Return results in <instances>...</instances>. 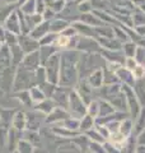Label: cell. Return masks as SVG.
<instances>
[{"instance_id": "cell-46", "label": "cell", "mask_w": 145, "mask_h": 153, "mask_svg": "<svg viewBox=\"0 0 145 153\" xmlns=\"http://www.w3.org/2000/svg\"><path fill=\"white\" fill-rule=\"evenodd\" d=\"M130 1H131V4L134 5L135 9H139L145 3V0H130Z\"/></svg>"}, {"instance_id": "cell-14", "label": "cell", "mask_w": 145, "mask_h": 153, "mask_svg": "<svg viewBox=\"0 0 145 153\" xmlns=\"http://www.w3.org/2000/svg\"><path fill=\"white\" fill-rule=\"evenodd\" d=\"M70 26V22L61 17H56L55 19H52L50 22V32H54L56 35L62 33L67 27Z\"/></svg>"}, {"instance_id": "cell-17", "label": "cell", "mask_w": 145, "mask_h": 153, "mask_svg": "<svg viewBox=\"0 0 145 153\" xmlns=\"http://www.w3.org/2000/svg\"><path fill=\"white\" fill-rule=\"evenodd\" d=\"M78 21H80L81 23H84V25H88V26H90V27H93V28L104 25V23L101 22V19L97 17L93 12L88 13V14H79Z\"/></svg>"}, {"instance_id": "cell-50", "label": "cell", "mask_w": 145, "mask_h": 153, "mask_svg": "<svg viewBox=\"0 0 145 153\" xmlns=\"http://www.w3.org/2000/svg\"><path fill=\"white\" fill-rule=\"evenodd\" d=\"M81 1H84V0H74L75 4H79V3H81Z\"/></svg>"}, {"instance_id": "cell-29", "label": "cell", "mask_w": 145, "mask_h": 153, "mask_svg": "<svg viewBox=\"0 0 145 153\" xmlns=\"http://www.w3.org/2000/svg\"><path fill=\"white\" fill-rule=\"evenodd\" d=\"M76 12H78L79 14H88V13L93 12L90 0H84V1L76 4Z\"/></svg>"}, {"instance_id": "cell-18", "label": "cell", "mask_w": 145, "mask_h": 153, "mask_svg": "<svg viewBox=\"0 0 145 153\" xmlns=\"http://www.w3.org/2000/svg\"><path fill=\"white\" fill-rule=\"evenodd\" d=\"M94 33H95V37L115 38L113 26H111V25H103L99 27H94Z\"/></svg>"}, {"instance_id": "cell-19", "label": "cell", "mask_w": 145, "mask_h": 153, "mask_svg": "<svg viewBox=\"0 0 145 153\" xmlns=\"http://www.w3.org/2000/svg\"><path fill=\"white\" fill-rule=\"evenodd\" d=\"M102 69H103V85H112V84H118L120 83V80H118L115 71L109 70L104 64L102 66Z\"/></svg>"}, {"instance_id": "cell-16", "label": "cell", "mask_w": 145, "mask_h": 153, "mask_svg": "<svg viewBox=\"0 0 145 153\" xmlns=\"http://www.w3.org/2000/svg\"><path fill=\"white\" fill-rule=\"evenodd\" d=\"M9 51H10L12 65L14 66V68H17V66H19L22 64V60H23V57L26 54L23 52V50L21 49V46H19L18 44L9 46Z\"/></svg>"}, {"instance_id": "cell-38", "label": "cell", "mask_w": 145, "mask_h": 153, "mask_svg": "<svg viewBox=\"0 0 145 153\" xmlns=\"http://www.w3.org/2000/svg\"><path fill=\"white\" fill-rule=\"evenodd\" d=\"M16 44H18V36L14 35V33H12V32L7 31V33H5V45L12 46V45H16Z\"/></svg>"}, {"instance_id": "cell-10", "label": "cell", "mask_w": 145, "mask_h": 153, "mask_svg": "<svg viewBox=\"0 0 145 153\" xmlns=\"http://www.w3.org/2000/svg\"><path fill=\"white\" fill-rule=\"evenodd\" d=\"M70 25L75 28L76 33L81 37H93L95 38V33H94V28L90 27L88 25H84L80 21H72Z\"/></svg>"}, {"instance_id": "cell-5", "label": "cell", "mask_w": 145, "mask_h": 153, "mask_svg": "<svg viewBox=\"0 0 145 153\" xmlns=\"http://www.w3.org/2000/svg\"><path fill=\"white\" fill-rule=\"evenodd\" d=\"M18 45L21 46L24 54H31L40 50V42L35 38H32L30 35H19L18 36Z\"/></svg>"}, {"instance_id": "cell-51", "label": "cell", "mask_w": 145, "mask_h": 153, "mask_svg": "<svg viewBox=\"0 0 145 153\" xmlns=\"http://www.w3.org/2000/svg\"><path fill=\"white\" fill-rule=\"evenodd\" d=\"M65 1H66V3H72L74 0H65Z\"/></svg>"}, {"instance_id": "cell-13", "label": "cell", "mask_w": 145, "mask_h": 153, "mask_svg": "<svg viewBox=\"0 0 145 153\" xmlns=\"http://www.w3.org/2000/svg\"><path fill=\"white\" fill-rule=\"evenodd\" d=\"M85 80L92 88H97V89L101 88L103 85V69L97 68Z\"/></svg>"}, {"instance_id": "cell-31", "label": "cell", "mask_w": 145, "mask_h": 153, "mask_svg": "<svg viewBox=\"0 0 145 153\" xmlns=\"http://www.w3.org/2000/svg\"><path fill=\"white\" fill-rule=\"evenodd\" d=\"M65 7H66V1H65V0H55V1H52V4L48 8H51L52 10H54L57 16H59V14H61L62 12H64Z\"/></svg>"}, {"instance_id": "cell-23", "label": "cell", "mask_w": 145, "mask_h": 153, "mask_svg": "<svg viewBox=\"0 0 145 153\" xmlns=\"http://www.w3.org/2000/svg\"><path fill=\"white\" fill-rule=\"evenodd\" d=\"M138 44L134 41H127L125 42V44H122V49H121V51H122V54L125 57H135V52H136V49H138Z\"/></svg>"}, {"instance_id": "cell-33", "label": "cell", "mask_w": 145, "mask_h": 153, "mask_svg": "<svg viewBox=\"0 0 145 153\" xmlns=\"http://www.w3.org/2000/svg\"><path fill=\"white\" fill-rule=\"evenodd\" d=\"M35 79L37 80L38 83H41V84H43L45 82H47L46 71H45V68H43V66H40L38 69L35 70Z\"/></svg>"}, {"instance_id": "cell-3", "label": "cell", "mask_w": 145, "mask_h": 153, "mask_svg": "<svg viewBox=\"0 0 145 153\" xmlns=\"http://www.w3.org/2000/svg\"><path fill=\"white\" fill-rule=\"evenodd\" d=\"M45 71L47 76V82H50L51 84H59L60 80V68H61V54L56 52L48 59L45 65Z\"/></svg>"}, {"instance_id": "cell-25", "label": "cell", "mask_w": 145, "mask_h": 153, "mask_svg": "<svg viewBox=\"0 0 145 153\" xmlns=\"http://www.w3.org/2000/svg\"><path fill=\"white\" fill-rule=\"evenodd\" d=\"M131 19H132V26H145V13H143L140 9H135L131 13Z\"/></svg>"}, {"instance_id": "cell-44", "label": "cell", "mask_w": 145, "mask_h": 153, "mask_svg": "<svg viewBox=\"0 0 145 153\" xmlns=\"http://www.w3.org/2000/svg\"><path fill=\"white\" fill-rule=\"evenodd\" d=\"M134 31L136 32V35L141 38H145V26H138V27H134Z\"/></svg>"}, {"instance_id": "cell-7", "label": "cell", "mask_w": 145, "mask_h": 153, "mask_svg": "<svg viewBox=\"0 0 145 153\" xmlns=\"http://www.w3.org/2000/svg\"><path fill=\"white\" fill-rule=\"evenodd\" d=\"M22 66H24L26 69L35 71L36 69H38L40 66H42L41 64V57H40V51H35L31 52V54H26L22 60Z\"/></svg>"}, {"instance_id": "cell-8", "label": "cell", "mask_w": 145, "mask_h": 153, "mask_svg": "<svg viewBox=\"0 0 145 153\" xmlns=\"http://www.w3.org/2000/svg\"><path fill=\"white\" fill-rule=\"evenodd\" d=\"M99 55L103 60H106V63H115V64H121L124 66L125 59L122 51H113V50H104L101 49Z\"/></svg>"}, {"instance_id": "cell-49", "label": "cell", "mask_w": 145, "mask_h": 153, "mask_svg": "<svg viewBox=\"0 0 145 153\" xmlns=\"http://www.w3.org/2000/svg\"><path fill=\"white\" fill-rule=\"evenodd\" d=\"M139 9H140V10H141L143 13H145V3H144V4H143V5H141V7H140Z\"/></svg>"}, {"instance_id": "cell-12", "label": "cell", "mask_w": 145, "mask_h": 153, "mask_svg": "<svg viewBox=\"0 0 145 153\" xmlns=\"http://www.w3.org/2000/svg\"><path fill=\"white\" fill-rule=\"evenodd\" d=\"M12 65V57H10V51H9V46L4 44L0 49V74Z\"/></svg>"}, {"instance_id": "cell-6", "label": "cell", "mask_w": 145, "mask_h": 153, "mask_svg": "<svg viewBox=\"0 0 145 153\" xmlns=\"http://www.w3.org/2000/svg\"><path fill=\"white\" fill-rule=\"evenodd\" d=\"M3 27L5 28V31H8V32H12L17 36L21 35V23H19V17H18L17 9L13 10L7 17V19L3 23Z\"/></svg>"}, {"instance_id": "cell-48", "label": "cell", "mask_w": 145, "mask_h": 153, "mask_svg": "<svg viewBox=\"0 0 145 153\" xmlns=\"http://www.w3.org/2000/svg\"><path fill=\"white\" fill-rule=\"evenodd\" d=\"M27 1H28V0H18V1H17V8L22 7L23 4H24V3H27Z\"/></svg>"}, {"instance_id": "cell-41", "label": "cell", "mask_w": 145, "mask_h": 153, "mask_svg": "<svg viewBox=\"0 0 145 153\" xmlns=\"http://www.w3.org/2000/svg\"><path fill=\"white\" fill-rule=\"evenodd\" d=\"M60 35H64V36H66L67 38H72V37H75V36H78V33H76V31H75V28L72 27L71 25L66 28V30L62 32V33H60Z\"/></svg>"}, {"instance_id": "cell-24", "label": "cell", "mask_w": 145, "mask_h": 153, "mask_svg": "<svg viewBox=\"0 0 145 153\" xmlns=\"http://www.w3.org/2000/svg\"><path fill=\"white\" fill-rule=\"evenodd\" d=\"M94 12H108L111 9L108 0H90Z\"/></svg>"}, {"instance_id": "cell-20", "label": "cell", "mask_w": 145, "mask_h": 153, "mask_svg": "<svg viewBox=\"0 0 145 153\" xmlns=\"http://www.w3.org/2000/svg\"><path fill=\"white\" fill-rule=\"evenodd\" d=\"M134 93L136 96L138 101L140 102V105L145 106V85H144V79L141 80H136L135 82V85L132 87Z\"/></svg>"}, {"instance_id": "cell-39", "label": "cell", "mask_w": 145, "mask_h": 153, "mask_svg": "<svg viewBox=\"0 0 145 153\" xmlns=\"http://www.w3.org/2000/svg\"><path fill=\"white\" fill-rule=\"evenodd\" d=\"M57 17V14L52 10L51 8H46V10L43 12V14H42V18H43V21H47V22H51L52 19H55Z\"/></svg>"}, {"instance_id": "cell-36", "label": "cell", "mask_w": 145, "mask_h": 153, "mask_svg": "<svg viewBox=\"0 0 145 153\" xmlns=\"http://www.w3.org/2000/svg\"><path fill=\"white\" fill-rule=\"evenodd\" d=\"M138 65H139V64H138V61L135 60V57H126V59H125L124 68H126V69L130 70V71H132Z\"/></svg>"}, {"instance_id": "cell-26", "label": "cell", "mask_w": 145, "mask_h": 153, "mask_svg": "<svg viewBox=\"0 0 145 153\" xmlns=\"http://www.w3.org/2000/svg\"><path fill=\"white\" fill-rule=\"evenodd\" d=\"M24 16H31V14L36 13V0H28L27 3H24L22 7L18 8Z\"/></svg>"}, {"instance_id": "cell-22", "label": "cell", "mask_w": 145, "mask_h": 153, "mask_svg": "<svg viewBox=\"0 0 145 153\" xmlns=\"http://www.w3.org/2000/svg\"><path fill=\"white\" fill-rule=\"evenodd\" d=\"M70 105L71 106H74V108L76 111H80V112H85V107H84V103H83V100H81L80 96L76 93V92H71L70 93Z\"/></svg>"}, {"instance_id": "cell-37", "label": "cell", "mask_w": 145, "mask_h": 153, "mask_svg": "<svg viewBox=\"0 0 145 153\" xmlns=\"http://www.w3.org/2000/svg\"><path fill=\"white\" fill-rule=\"evenodd\" d=\"M131 131V121L130 120H124L120 124V133L124 134V135H127V134Z\"/></svg>"}, {"instance_id": "cell-27", "label": "cell", "mask_w": 145, "mask_h": 153, "mask_svg": "<svg viewBox=\"0 0 145 153\" xmlns=\"http://www.w3.org/2000/svg\"><path fill=\"white\" fill-rule=\"evenodd\" d=\"M112 112H115V107L107 101H101L99 102V114L101 116H109Z\"/></svg>"}, {"instance_id": "cell-30", "label": "cell", "mask_w": 145, "mask_h": 153, "mask_svg": "<svg viewBox=\"0 0 145 153\" xmlns=\"http://www.w3.org/2000/svg\"><path fill=\"white\" fill-rule=\"evenodd\" d=\"M17 9V5H4L0 8V23H4V21L7 19V17L10 14L13 10Z\"/></svg>"}, {"instance_id": "cell-47", "label": "cell", "mask_w": 145, "mask_h": 153, "mask_svg": "<svg viewBox=\"0 0 145 153\" xmlns=\"http://www.w3.org/2000/svg\"><path fill=\"white\" fill-rule=\"evenodd\" d=\"M7 4H9V5H17V1L18 0H4Z\"/></svg>"}, {"instance_id": "cell-45", "label": "cell", "mask_w": 145, "mask_h": 153, "mask_svg": "<svg viewBox=\"0 0 145 153\" xmlns=\"http://www.w3.org/2000/svg\"><path fill=\"white\" fill-rule=\"evenodd\" d=\"M5 33H7L5 28H4L3 25L0 23V41H1L3 44H5Z\"/></svg>"}, {"instance_id": "cell-4", "label": "cell", "mask_w": 145, "mask_h": 153, "mask_svg": "<svg viewBox=\"0 0 145 153\" xmlns=\"http://www.w3.org/2000/svg\"><path fill=\"white\" fill-rule=\"evenodd\" d=\"M76 51L83 52V54H99L101 46L98 41L93 37H81L79 36Z\"/></svg>"}, {"instance_id": "cell-32", "label": "cell", "mask_w": 145, "mask_h": 153, "mask_svg": "<svg viewBox=\"0 0 145 153\" xmlns=\"http://www.w3.org/2000/svg\"><path fill=\"white\" fill-rule=\"evenodd\" d=\"M135 60L138 61V64L145 66V46H138L136 52H135Z\"/></svg>"}, {"instance_id": "cell-2", "label": "cell", "mask_w": 145, "mask_h": 153, "mask_svg": "<svg viewBox=\"0 0 145 153\" xmlns=\"http://www.w3.org/2000/svg\"><path fill=\"white\" fill-rule=\"evenodd\" d=\"M99 57V54H80L79 61H78V75L81 80H85L88 76L95 70L97 68H102L101 65L97 64V59Z\"/></svg>"}, {"instance_id": "cell-35", "label": "cell", "mask_w": 145, "mask_h": 153, "mask_svg": "<svg viewBox=\"0 0 145 153\" xmlns=\"http://www.w3.org/2000/svg\"><path fill=\"white\" fill-rule=\"evenodd\" d=\"M31 98L36 100V101H42V100L45 98V94H43V92L38 87H32L31 88Z\"/></svg>"}, {"instance_id": "cell-40", "label": "cell", "mask_w": 145, "mask_h": 153, "mask_svg": "<svg viewBox=\"0 0 145 153\" xmlns=\"http://www.w3.org/2000/svg\"><path fill=\"white\" fill-rule=\"evenodd\" d=\"M88 111L90 114V116H97V115L99 114V103L98 102H89V107H88Z\"/></svg>"}, {"instance_id": "cell-43", "label": "cell", "mask_w": 145, "mask_h": 153, "mask_svg": "<svg viewBox=\"0 0 145 153\" xmlns=\"http://www.w3.org/2000/svg\"><path fill=\"white\" fill-rule=\"evenodd\" d=\"M92 125H93V117L92 116H84V119H83V121H81V128H85V129H88V128H90Z\"/></svg>"}, {"instance_id": "cell-42", "label": "cell", "mask_w": 145, "mask_h": 153, "mask_svg": "<svg viewBox=\"0 0 145 153\" xmlns=\"http://www.w3.org/2000/svg\"><path fill=\"white\" fill-rule=\"evenodd\" d=\"M46 8H47V5L45 4V1L43 0H36V13L37 14H43V12L46 10Z\"/></svg>"}, {"instance_id": "cell-15", "label": "cell", "mask_w": 145, "mask_h": 153, "mask_svg": "<svg viewBox=\"0 0 145 153\" xmlns=\"http://www.w3.org/2000/svg\"><path fill=\"white\" fill-rule=\"evenodd\" d=\"M48 32H50V22L43 21V22H41L40 25L36 26V27L30 32V36H31L32 38H35V40L40 41L43 36L47 35Z\"/></svg>"}, {"instance_id": "cell-9", "label": "cell", "mask_w": 145, "mask_h": 153, "mask_svg": "<svg viewBox=\"0 0 145 153\" xmlns=\"http://www.w3.org/2000/svg\"><path fill=\"white\" fill-rule=\"evenodd\" d=\"M116 75H117V78L120 80V84H124V85H129V87H134L135 85V78L132 75V71L127 70L126 68H124V66H121V68L116 71Z\"/></svg>"}, {"instance_id": "cell-28", "label": "cell", "mask_w": 145, "mask_h": 153, "mask_svg": "<svg viewBox=\"0 0 145 153\" xmlns=\"http://www.w3.org/2000/svg\"><path fill=\"white\" fill-rule=\"evenodd\" d=\"M57 38V35L54 32H48L46 36H43L38 42H40V46H54L55 41Z\"/></svg>"}, {"instance_id": "cell-34", "label": "cell", "mask_w": 145, "mask_h": 153, "mask_svg": "<svg viewBox=\"0 0 145 153\" xmlns=\"http://www.w3.org/2000/svg\"><path fill=\"white\" fill-rule=\"evenodd\" d=\"M132 75L135 80H141V79H145V66L144 65H138L136 68L132 70Z\"/></svg>"}, {"instance_id": "cell-52", "label": "cell", "mask_w": 145, "mask_h": 153, "mask_svg": "<svg viewBox=\"0 0 145 153\" xmlns=\"http://www.w3.org/2000/svg\"><path fill=\"white\" fill-rule=\"evenodd\" d=\"M3 45H4V44H3L1 41H0V49H1V46H3Z\"/></svg>"}, {"instance_id": "cell-21", "label": "cell", "mask_w": 145, "mask_h": 153, "mask_svg": "<svg viewBox=\"0 0 145 153\" xmlns=\"http://www.w3.org/2000/svg\"><path fill=\"white\" fill-rule=\"evenodd\" d=\"M38 51H40V57H41V64H42V66L45 65V63L54 54H56V52H60L55 46H41Z\"/></svg>"}, {"instance_id": "cell-11", "label": "cell", "mask_w": 145, "mask_h": 153, "mask_svg": "<svg viewBox=\"0 0 145 153\" xmlns=\"http://www.w3.org/2000/svg\"><path fill=\"white\" fill-rule=\"evenodd\" d=\"M95 40L98 41L101 49L104 50H113V51H121L122 49V44L117 41L116 38H103V37H95Z\"/></svg>"}, {"instance_id": "cell-1", "label": "cell", "mask_w": 145, "mask_h": 153, "mask_svg": "<svg viewBox=\"0 0 145 153\" xmlns=\"http://www.w3.org/2000/svg\"><path fill=\"white\" fill-rule=\"evenodd\" d=\"M61 68H60V80L61 85H72L78 79V61L81 52L76 50L61 51Z\"/></svg>"}]
</instances>
